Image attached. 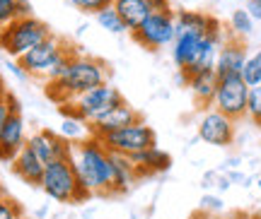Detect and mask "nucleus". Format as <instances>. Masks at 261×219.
<instances>
[{"instance_id":"nucleus-8","label":"nucleus","mask_w":261,"mask_h":219,"mask_svg":"<svg viewBox=\"0 0 261 219\" xmlns=\"http://www.w3.org/2000/svg\"><path fill=\"white\" fill-rule=\"evenodd\" d=\"M109 152H116V154H136V152H143L148 147L158 145V135L155 130L150 128L145 120L140 118L130 126H123V128L114 130V133H107V135L97 137Z\"/></svg>"},{"instance_id":"nucleus-2","label":"nucleus","mask_w":261,"mask_h":219,"mask_svg":"<svg viewBox=\"0 0 261 219\" xmlns=\"http://www.w3.org/2000/svg\"><path fill=\"white\" fill-rule=\"evenodd\" d=\"M70 162L83 188L92 195H112V152L97 137L90 135L75 142Z\"/></svg>"},{"instance_id":"nucleus-23","label":"nucleus","mask_w":261,"mask_h":219,"mask_svg":"<svg viewBox=\"0 0 261 219\" xmlns=\"http://www.w3.org/2000/svg\"><path fill=\"white\" fill-rule=\"evenodd\" d=\"M230 29L234 37H249L254 32V17L249 15V10H234L230 15Z\"/></svg>"},{"instance_id":"nucleus-30","label":"nucleus","mask_w":261,"mask_h":219,"mask_svg":"<svg viewBox=\"0 0 261 219\" xmlns=\"http://www.w3.org/2000/svg\"><path fill=\"white\" fill-rule=\"evenodd\" d=\"M247 10L256 22H261V0H247Z\"/></svg>"},{"instance_id":"nucleus-14","label":"nucleus","mask_w":261,"mask_h":219,"mask_svg":"<svg viewBox=\"0 0 261 219\" xmlns=\"http://www.w3.org/2000/svg\"><path fill=\"white\" fill-rule=\"evenodd\" d=\"M136 120H140L138 111L133 109V106H128L126 99H123L121 104H116L112 111H107L104 116L92 120V123H90V133H92L94 137H102V135H107V133H114V130L123 128V126H130V123H136Z\"/></svg>"},{"instance_id":"nucleus-9","label":"nucleus","mask_w":261,"mask_h":219,"mask_svg":"<svg viewBox=\"0 0 261 219\" xmlns=\"http://www.w3.org/2000/svg\"><path fill=\"white\" fill-rule=\"evenodd\" d=\"M247 99H249V84L244 82L242 75H223L218 77L213 109L237 120L247 118Z\"/></svg>"},{"instance_id":"nucleus-37","label":"nucleus","mask_w":261,"mask_h":219,"mask_svg":"<svg viewBox=\"0 0 261 219\" xmlns=\"http://www.w3.org/2000/svg\"><path fill=\"white\" fill-rule=\"evenodd\" d=\"M256 185H259V191H261V178H259V183H256Z\"/></svg>"},{"instance_id":"nucleus-7","label":"nucleus","mask_w":261,"mask_h":219,"mask_svg":"<svg viewBox=\"0 0 261 219\" xmlns=\"http://www.w3.org/2000/svg\"><path fill=\"white\" fill-rule=\"evenodd\" d=\"M133 41H138L148 51H160L165 46H172L177 39V22H174V10H152L148 17L143 19L138 29L130 32Z\"/></svg>"},{"instance_id":"nucleus-3","label":"nucleus","mask_w":261,"mask_h":219,"mask_svg":"<svg viewBox=\"0 0 261 219\" xmlns=\"http://www.w3.org/2000/svg\"><path fill=\"white\" fill-rule=\"evenodd\" d=\"M77 53H80L77 46L70 44L68 39H61L54 34L46 41L37 44L17 60L29 77H41L48 82V80H58L63 75L65 65L70 63V58H75Z\"/></svg>"},{"instance_id":"nucleus-38","label":"nucleus","mask_w":261,"mask_h":219,"mask_svg":"<svg viewBox=\"0 0 261 219\" xmlns=\"http://www.w3.org/2000/svg\"><path fill=\"white\" fill-rule=\"evenodd\" d=\"M19 219H32V217H24V214H22V217H19Z\"/></svg>"},{"instance_id":"nucleus-29","label":"nucleus","mask_w":261,"mask_h":219,"mask_svg":"<svg viewBox=\"0 0 261 219\" xmlns=\"http://www.w3.org/2000/svg\"><path fill=\"white\" fill-rule=\"evenodd\" d=\"M5 65H8V70H10V73L15 75V77H19V80H27V77H29V75L24 73V68L19 65V60H15V58H10V60H8Z\"/></svg>"},{"instance_id":"nucleus-33","label":"nucleus","mask_w":261,"mask_h":219,"mask_svg":"<svg viewBox=\"0 0 261 219\" xmlns=\"http://www.w3.org/2000/svg\"><path fill=\"white\" fill-rule=\"evenodd\" d=\"M148 5L152 10H160V12H165V10H172L169 8V0H148Z\"/></svg>"},{"instance_id":"nucleus-24","label":"nucleus","mask_w":261,"mask_h":219,"mask_svg":"<svg viewBox=\"0 0 261 219\" xmlns=\"http://www.w3.org/2000/svg\"><path fill=\"white\" fill-rule=\"evenodd\" d=\"M242 77L249 87L261 84V48L254 51L252 55H247V63H244V68H242Z\"/></svg>"},{"instance_id":"nucleus-19","label":"nucleus","mask_w":261,"mask_h":219,"mask_svg":"<svg viewBox=\"0 0 261 219\" xmlns=\"http://www.w3.org/2000/svg\"><path fill=\"white\" fill-rule=\"evenodd\" d=\"M112 5L116 8L119 17L123 19V24H126L128 32L138 29L140 24H143V19L152 12V8L148 5V0H114Z\"/></svg>"},{"instance_id":"nucleus-35","label":"nucleus","mask_w":261,"mask_h":219,"mask_svg":"<svg viewBox=\"0 0 261 219\" xmlns=\"http://www.w3.org/2000/svg\"><path fill=\"white\" fill-rule=\"evenodd\" d=\"M191 219H211V217H208L205 212H198V214H194V217H191Z\"/></svg>"},{"instance_id":"nucleus-5","label":"nucleus","mask_w":261,"mask_h":219,"mask_svg":"<svg viewBox=\"0 0 261 219\" xmlns=\"http://www.w3.org/2000/svg\"><path fill=\"white\" fill-rule=\"evenodd\" d=\"M48 37H54V29L34 15H27V17L10 22L5 29H0V51L8 58L17 60L37 44L46 41Z\"/></svg>"},{"instance_id":"nucleus-39","label":"nucleus","mask_w":261,"mask_h":219,"mask_svg":"<svg viewBox=\"0 0 261 219\" xmlns=\"http://www.w3.org/2000/svg\"><path fill=\"white\" fill-rule=\"evenodd\" d=\"M0 195H3V188H0Z\"/></svg>"},{"instance_id":"nucleus-36","label":"nucleus","mask_w":261,"mask_h":219,"mask_svg":"<svg viewBox=\"0 0 261 219\" xmlns=\"http://www.w3.org/2000/svg\"><path fill=\"white\" fill-rule=\"evenodd\" d=\"M247 219H261V212H256V214H249Z\"/></svg>"},{"instance_id":"nucleus-13","label":"nucleus","mask_w":261,"mask_h":219,"mask_svg":"<svg viewBox=\"0 0 261 219\" xmlns=\"http://www.w3.org/2000/svg\"><path fill=\"white\" fill-rule=\"evenodd\" d=\"M247 44H244L240 37H230L225 39L220 51H218V58H215V73L218 77L223 75H242V68L247 63Z\"/></svg>"},{"instance_id":"nucleus-32","label":"nucleus","mask_w":261,"mask_h":219,"mask_svg":"<svg viewBox=\"0 0 261 219\" xmlns=\"http://www.w3.org/2000/svg\"><path fill=\"white\" fill-rule=\"evenodd\" d=\"M10 99L5 97V99H0V128H3V123L8 120V116H10Z\"/></svg>"},{"instance_id":"nucleus-6","label":"nucleus","mask_w":261,"mask_h":219,"mask_svg":"<svg viewBox=\"0 0 261 219\" xmlns=\"http://www.w3.org/2000/svg\"><path fill=\"white\" fill-rule=\"evenodd\" d=\"M121 101H123L121 91L116 89V87H112L109 82H102V84H97V87H92V89L77 94L68 104H61L58 109L63 113V118H77L90 126L92 120L104 116L107 111H112Z\"/></svg>"},{"instance_id":"nucleus-11","label":"nucleus","mask_w":261,"mask_h":219,"mask_svg":"<svg viewBox=\"0 0 261 219\" xmlns=\"http://www.w3.org/2000/svg\"><path fill=\"white\" fill-rule=\"evenodd\" d=\"M24 145H27V126L22 118V111H10L8 120L0 128V162L10 164Z\"/></svg>"},{"instance_id":"nucleus-26","label":"nucleus","mask_w":261,"mask_h":219,"mask_svg":"<svg viewBox=\"0 0 261 219\" xmlns=\"http://www.w3.org/2000/svg\"><path fill=\"white\" fill-rule=\"evenodd\" d=\"M247 118L256 128H261V84L249 87V99H247Z\"/></svg>"},{"instance_id":"nucleus-18","label":"nucleus","mask_w":261,"mask_h":219,"mask_svg":"<svg viewBox=\"0 0 261 219\" xmlns=\"http://www.w3.org/2000/svg\"><path fill=\"white\" fill-rule=\"evenodd\" d=\"M112 195H123L130 191V185L138 181V171L130 162V157L126 154H116L112 152Z\"/></svg>"},{"instance_id":"nucleus-4","label":"nucleus","mask_w":261,"mask_h":219,"mask_svg":"<svg viewBox=\"0 0 261 219\" xmlns=\"http://www.w3.org/2000/svg\"><path fill=\"white\" fill-rule=\"evenodd\" d=\"M39 188L46 193L54 202H85L92 198V193L83 188L70 159H54L48 162L41 176Z\"/></svg>"},{"instance_id":"nucleus-16","label":"nucleus","mask_w":261,"mask_h":219,"mask_svg":"<svg viewBox=\"0 0 261 219\" xmlns=\"http://www.w3.org/2000/svg\"><path fill=\"white\" fill-rule=\"evenodd\" d=\"M187 84H189V89H191V94H194L196 104H198L201 109H211V106H213L215 89H218V73H215V68L191 75L187 80Z\"/></svg>"},{"instance_id":"nucleus-34","label":"nucleus","mask_w":261,"mask_h":219,"mask_svg":"<svg viewBox=\"0 0 261 219\" xmlns=\"http://www.w3.org/2000/svg\"><path fill=\"white\" fill-rule=\"evenodd\" d=\"M10 91H8V87H5V82H3V77H0V99H5Z\"/></svg>"},{"instance_id":"nucleus-10","label":"nucleus","mask_w":261,"mask_h":219,"mask_svg":"<svg viewBox=\"0 0 261 219\" xmlns=\"http://www.w3.org/2000/svg\"><path fill=\"white\" fill-rule=\"evenodd\" d=\"M234 120L230 116L220 113L218 109L205 111L201 120H198V137L203 140L205 145H213V147H230L234 142Z\"/></svg>"},{"instance_id":"nucleus-21","label":"nucleus","mask_w":261,"mask_h":219,"mask_svg":"<svg viewBox=\"0 0 261 219\" xmlns=\"http://www.w3.org/2000/svg\"><path fill=\"white\" fill-rule=\"evenodd\" d=\"M32 15L29 0H0V29H5L10 22Z\"/></svg>"},{"instance_id":"nucleus-27","label":"nucleus","mask_w":261,"mask_h":219,"mask_svg":"<svg viewBox=\"0 0 261 219\" xmlns=\"http://www.w3.org/2000/svg\"><path fill=\"white\" fill-rule=\"evenodd\" d=\"M22 214H24V212H22V205L3 193V195H0V219H19Z\"/></svg>"},{"instance_id":"nucleus-15","label":"nucleus","mask_w":261,"mask_h":219,"mask_svg":"<svg viewBox=\"0 0 261 219\" xmlns=\"http://www.w3.org/2000/svg\"><path fill=\"white\" fill-rule=\"evenodd\" d=\"M10 164H12L10 166L12 174L17 176V178H22L27 185H39V183H41V176H44V169H46V164L41 162V157L29 145L22 147L19 154L15 157Z\"/></svg>"},{"instance_id":"nucleus-20","label":"nucleus","mask_w":261,"mask_h":219,"mask_svg":"<svg viewBox=\"0 0 261 219\" xmlns=\"http://www.w3.org/2000/svg\"><path fill=\"white\" fill-rule=\"evenodd\" d=\"M213 15H205V12H196V10H177L174 12V22H177V32H208Z\"/></svg>"},{"instance_id":"nucleus-28","label":"nucleus","mask_w":261,"mask_h":219,"mask_svg":"<svg viewBox=\"0 0 261 219\" xmlns=\"http://www.w3.org/2000/svg\"><path fill=\"white\" fill-rule=\"evenodd\" d=\"M68 3H70L73 8L87 12V15H94L97 10H102V8H107V5H112L114 0H68Z\"/></svg>"},{"instance_id":"nucleus-12","label":"nucleus","mask_w":261,"mask_h":219,"mask_svg":"<svg viewBox=\"0 0 261 219\" xmlns=\"http://www.w3.org/2000/svg\"><path fill=\"white\" fill-rule=\"evenodd\" d=\"M27 145L41 157L44 164L54 162V159H70V154H73V142L68 137L54 133V130L34 133L32 137H27Z\"/></svg>"},{"instance_id":"nucleus-1","label":"nucleus","mask_w":261,"mask_h":219,"mask_svg":"<svg viewBox=\"0 0 261 219\" xmlns=\"http://www.w3.org/2000/svg\"><path fill=\"white\" fill-rule=\"evenodd\" d=\"M102 82H109V65L94 55L77 53L75 58H70V63L65 65L63 75L58 80L46 82V97L61 106Z\"/></svg>"},{"instance_id":"nucleus-22","label":"nucleus","mask_w":261,"mask_h":219,"mask_svg":"<svg viewBox=\"0 0 261 219\" xmlns=\"http://www.w3.org/2000/svg\"><path fill=\"white\" fill-rule=\"evenodd\" d=\"M94 19H97V22H99V27L107 29L109 34H126V32H128L114 5H107V8L97 10V12H94Z\"/></svg>"},{"instance_id":"nucleus-17","label":"nucleus","mask_w":261,"mask_h":219,"mask_svg":"<svg viewBox=\"0 0 261 219\" xmlns=\"http://www.w3.org/2000/svg\"><path fill=\"white\" fill-rule=\"evenodd\" d=\"M130 162H133L136 171H138V178H140V176H150V174L167 171L169 166H172V157H169L167 152H162V149L155 145V147L143 149V152L130 154Z\"/></svg>"},{"instance_id":"nucleus-31","label":"nucleus","mask_w":261,"mask_h":219,"mask_svg":"<svg viewBox=\"0 0 261 219\" xmlns=\"http://www.w3.org/2000/svg\"><path fill=\"white\" fill-rule=\"evenodd\" d=\"M223 210V202H220V198H213V195H205L203 198V210Z\"/></svg>"},{"instance_id":"nucleus-25","label":"nucleus","mask_w":261,"mask_h":219,"mask_svg":"<svg viewBox=\"0 0 261 219\" xmlns=\"http://www.w3.org/2000/svg\"><path fill=\"white\" fill-rule=\"evenodd\" d=\"M63 133L65 137L70 140V142H80V140H85V137H90L92 133H90V126L85 123V120H77V118H65L63 120Z\"/></svg>"}]
</instances>
